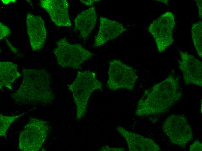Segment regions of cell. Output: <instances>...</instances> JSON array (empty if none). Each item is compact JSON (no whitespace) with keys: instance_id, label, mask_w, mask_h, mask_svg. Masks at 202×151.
Returning <instances> with one entry per match:
<instances>
[{"instance_id":"1","label":"cell","mask_w":202,"mask_h":151,"mask_svg":"<svg viewBox=\"0 0 202 151\" xmlns=\"http://www.w3.org/2000/svg\"><path fill=\"white\" fill-rule=\"evenodd\" d=\"M180 79L173 71L165 79L146 90L138 103L136 115L148 116L168 111L182 96Z\"/></svg>"},{"instance_id":"2","label":"cell","mask_w":202,"mask_h":151,"mask_svg":"<svg viewBox=\"0 0 202 151\" xmlns=\"http://www.w3.org/2000/svg\"><path fill=\"white\" fill-rule=\"evenodd\" d=\"M23 78L18 89L11 95L16 102L33 105H50L55 98L51 76L45 69L22 70Z\"/></svg>"},{"instance_id":"3","label":"cell","mask_w":202,"mask_h":151,"mask_svg":"<svg viewBox=\"0 0 202 151\" xmlns=\"http://www.w3.org/2000/svg\"><path fill=\"white\" fill-rule=\"evenodd\" d=\"M102 82L97 79L94 72L89 71L78 72L74 81L68 85L76 105L77 119L84 116L91 94L95 90H102Z\"/></svg>"},{"instance_id":"4","label":"cell","mask_w":202,"mask_h":151,"mask_svg":"<svg viewBox=\"0 0 202 151\" xmlns=\"http://www.w3.org/2000/svg\"><path fill=\"white\" fill-rule=\"evenodd\" d=\"M53 53L58 64L63 67L77 69L85 61L91 58L93 54L78 44H70L65 37L56 42Z\"/></svg>"},{"instance_id":"5","label":"cell","mask_w":202,"mask_h":151,"mask_svg":"<svg viewBox=\"0 0 202 151\" xmlns=\"http://www.w3.org/2000/svg\"><path fill=\"white\" fill-rule=\"evenodd\" d=\"M50 126L46 121L30 118L20 132L18 148L23 151H38L46 139Z\"/></svg>"},{"instance_id":"6","label":"cell","mask_w":202,"mask_h":151,"mask_svg":"<svg viewBox=\"0 0 202 151\" xmlns=\"http://www.w3.org/2000/svg\"><path fill=\"white\" fill-rule=\"evenodd\" d=\"M107 86L111 90L120 89L132 90L137 79L136 70L120 60L114 59L109 62Z\"/></svg>"},{"instance_id":"7","label":"cell","mask_w":202,"mask_h":151,"mask_svg":"<svg viewBox=\"0 0 202 151\" xmlns=\"http://www.w3.org/2000/svg\"><path fill=\"white\" fill-rule=\"evenodd\" d=\"M175 23L174 14L167 11L161 15L149 26L148 31L153 36L159 52H163L172 44Z\"/></svg>"},{"instance_id":"8","label":"cell","mask_w":202,"mask_h":151,"mask_svg":"<svg viewBox=\"0 0 202 151\" xmlns=\"http://www.w3.org/2000/svg\"><path fill=\"white\" fill-rule=\"evenodd\" d=\"M163 131L173 144L185 147L193 138L191 126L183 115L172 114L162 124Z\"/></svg>"},{"instance_id":"9","label":"cell","mask_w":202,"mask_h":151,"mask_svg":"<svg viewBox=\"0 0 202 151\" xmlns=\"http://www.w3.org/2000/svg\"><path fill=\"white\" fill-rule=\"evenodd\" d=\"M181 60L179 68L182 72L185 85L202 86V63L201 61L186 51L179 50Z\"/></svg>"},{"instance_id":"10","label":"cell","mask_w":202,"mask_h":151,"mask_svg":"<svg viewBox=\"0 0 202 151\" xmlns=\"http://www.w3.org/2000/svg\"><path fill=\"white\" fill-rule=\"evenodd\" d=\"M26 23L32 50L39 51L43 47L47 37L44 21L40 16L29 12L26 15Z\"/></svg>"},{"instance_id":"11","label":"cell","mask_w":202,"mask_h":151,"mask_svg":"<svg viewBox=\"0 0 202 151\" xmlns=\"http://www.w3.org/2000/svg\"><path fill=\"white\" fill-rule=\"evenodd\" d=\"M40 4L56 25L59 27L72 26L68 12L69 4L67 0H42L40 1Z\"/></svg>"},{"instance_id":"12","label":"cell","mask_w":202,"mask_h":151,"mask_svg":"<svg viewBox=\"0 0 202 151\" xmlns=\"http://www.w3.org/2000/svg\"><path fill=\"white\" fill-rule=\"evenodd\" d=\"M116 130L125 139L130 151H159V146L152 139L128 131L122 127Z\"/></svg>"},{"instance_id":"13","label":"cell","mask_w":202,"mask_h":151,"mask_svg":"<svg viewBox=\"0 0 202 151\" xmlns=\"http://www.w3.org/2000/svg\"><path fill=\"white\" fill-rule=\"evenodd\" d=\"M98 32L95 37L93 46H100L107 42L118 37L126 29L119 22L102 17H100Z\"/></svg>"},{"instance_id":"14","label":"cell","mask_w":202,"mask_h":151,"mask_svg":"<svg viewBox=\"0 0 202 151\" xmlns=\"http://www.w3.org/2000/svg\"><path fill=\"white\" fill-rule=\"evenodd\" d=\"M97 15L94 6L78 14L74 20V31H78L80 38L85 42L94 28Z\"/></svg>"},{"instance_id":"15","label":"cell","mask_w":202,"mask_h":151,"mask_svg":"<svg viewBox=\"0 0 202 151\" xmlns=\"http://www.w3.org/2000/svg\"><path fill=\"white\" fill-rule=\"evenodd\" d=\"M18 66L11 62H0V88L4 86L12 89V84L21 74L18 71Z\"/></svg>"},{"instance_id":"16","label":"cell","mask_w":202,"mask_h":151,"mask_svg":"<svg viewBox=\"0 0 202 151\" xmlns=\"http://www.w3.org/2000/svg\"><path fill=\"white\" fill-rule=\"evenodd\" d=\"M191 35L194 46L198 55L202 57V22L199 21L193 24L191 29Z\"/></svg>"},{"instance_id":"17","label":"cell","mask_w":202,"mask_h":151,"mask_svg":"<svg viewBox=\"0 0 202 151\" xmlns=\"http://www.w3.org/2000/svg\"><path fill=\"white\" fill-rule=\"evenodd\" d=\"M26 113L18 115L6 116L1 114L0 115V136L6 137L7 131L11 125L16 120L21 117Z\"/></svg>"},{"instance_id":"18","label":"cell","mask_w":202,"mask_h":151,"mask_svg":"<svg viewBox=\"0 0 202 151\" xmlns=\"http://www.w3.org/2000/svg\"><path fill=\"white\" fill-rule=\"evenodd\" d=\"M0 40L8 36L10 33L9 28L1 22L0 23Z\"/></svg>"},{"instance_id":"19","label":"cell","mask_w":202,"mask_h":151,"mask_svg":"<svg viewBox=\"0 0 202 151\" xmlns=\"http://www.w3.org/2000/svg\"><path fill=\"white\" fill-rule=\"evenodd\" d=\"M202 143L198 141H194L190 147L189 151H202Z\"/></svg>"},{"instance_id":"20","label":"cell","mask_w":202,"mask_h":151,"mask_svg":"<svg viewBox=\"0 0 202 151\" xmlns=\"http://www.w3.org/2000/svg\"><path fill=\"white\" fill-rule=\"evenodd\" d=\"M5 39L6 44L13 53L18 57L21 56L18 50L14 47L7 39L6 38Z\"/></svg>"},{"instance_id":"21","label":"cell","mask_w":202,"mask_h":151,"mask_svg":"<svg viewBox=\"0 0 202 151\" xmlns=\"http://www.w3.org/2000/svg\"><path fill=\"white\" fill-rule=\"evenodd\" d=\"M124 148L121 147L110 148L107 146H104L102 148L101 150L102 151H123Z\"/></svg>"},{"instance_id":"22","label":"cell","mask_w":202,"mask_h":151,"mask_svg":"<svg viewBox=\"0 0 202 151\" xmlns=\"http://www.w3.org/2000/svg\"><path fill=\"white\" fill-rule=\"evenodd\" d=\"M195 1L197 5L199 18L201 19L202 16V0H196Z\"/></svg>"},{"instance_id":"23","label":"cell","mask_w":202,"mask_h":151,"mask_svg":"<svg viewBox=\"0 0 202 151\" xmlns=\"http://www.w3.org/2000/svg\"><path fill=\"white\" fill-rule=\"evenodd\" d=\"M100 0H81L80 1L82 3L88 6H90L92 5L94 2L100 1Z\"/></svg>"},{"instance_id":"24","label":"cell","mask_w":202,"mask_h":151,"mask_svg":"<svg viewBox=\"0 0 202 151\" xmlns=\"http://www.w3.org/2000/svg\"><path fill=\"white\" fill-rule=\"evenodd\" d=\"M1 1L3 2V3L5 4H9L10 2H15V1H14V0H12V1H11V0H1Z\"/></svg>"},{"instance_id":"25","label":"cell","mask_w":202,"mask_h":151,"mask_svg":"<svg viewBox=\"0 0 202 151\" xmlns=\"http://www.w3.org/2000/svg\"><path fill=\"white\" fill-rule=\"evenodd\" d=\"M160 1H161V2H163L164 3H167V2L168 0H160Z\"/></svg>"}]
</instances>
